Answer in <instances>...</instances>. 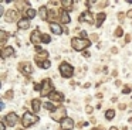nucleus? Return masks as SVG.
<instances>
[{
  "instance_id": "6",
  "label": "nucleus",
  "mask_w": 132,
  "mask_h": 130,
  "mask_svg": "<svg viewBox=\"0 0 132 130\" xmlns=\"http://www.w3.org/2000/svg\"><path fill=\"white\" fill-rule=\"evenodd\" d=\"M80 20L81 23H94V16H92V13L89 10H87V11H84V13H81V16H80Z\"/></svg>"
},
{
  "instance_id": "16",
  "label": "nucleus",
  "mask_w": 132,
  "mask_h": 130,
  "mask_svg": "<svg viewBox=\"0 0 132 130\" xmlns=\"http://www.w3.org/2000/svg\"><path fill=\"white\" fill-rule=\"evenodd\" d=\"M17 27L20 28V30H27V28L30 27V21H29V18L20 20V21L17 23Z\"/></svg>"
},
{
  "instance_id": "18",
  "label": "nucleus",
  "mask_w": 132,
  "mask_h": 130,
  "mask_svg": "<svg viewBox=\"0 0 132 130\" xmlns=\"http://www.w3.org/2000/svg\"><path fill=\"white\" fill-rule=\"evenodd\" d=\"M106 18V14L105 13H98L97 14V23H95V25L97 27H101V24L104 23V20Z\"/></svg>"
},
{
  "instance_id": "31",
  "label": "nucleus",
  "mask_w": 132,
  "mask_h": 130,
  "mask_svg": "<svg viewBox=\"0 0 132 130\" xmlns=\"http://www.w3.org/2000/svg\"><path fill=\"white\" fill-rule=\"evenodd\" d=\"M129 92H131V88H129V86H125V88L122 89V93H123V95H125V93H129Z\"/></svg>"
},
{
  "instance_id": "40",
  "label": "nucleus",
  "mask_w": 132,
  "mask_h": 130,
  "mask_svg": "<svg viewBox=\"0 0 132 130\" xmlns=\"http://www.w3.org/2000/svg\"><path fill=\"white\" fill-rule=\"evenodd\" d=\"M111 52L117 54V52H118V48H115V47H114V48H112V50H111Z\"/></svg>"
},
{
  "instance_id": "8",
  "label": "nucleus",
  "mask_w": 132,
  "mask_h": 130,
  "mask_svg": "<svg viewBox=\"0 0 132 130\" xmlns=\"http://www.w3.org/2000/svg\"><path fill=\"white\" fill-rule=\"evenodd\" d=\"M47 57H48V52H47V51H43V50H41V51H38V54L36 55L34 59H36V62L40 65V64H43V62L47 61Z\"/></svg>"
},
{
  "instance_id": "1",
  "label": "nucleus",
  "mask_w": 132,
  "mask_h": 130,
  "mask_svg": "<svg viewBox=\"0 0 132 130\" xmlns=\"http://www.w3.org/2000/svg\"><path fill=\"white\" fill-rule=\"evenodd\" d=\"M89 44H91V41L87 40V38H72L71 40V45H72V48H74L75 51L85 50L87 47H89Z\"/></svg>"
},
{
  "instance_id": "22",
  "label": "nucleus",
  "mask_w": 132,
  "mask_h": 130,
  "mask_svg": "<svg viewBox=\"0 0 132 130\" xmlns=\"http://www.w3.org/2000/svg\"><path fill=\"white\" fill-rule=\"evenodd\" d=\"M7 35H9V34H7L4 30H2V31H0V42H2V45H3L4 42H6V40H7Z\"/></svg>"
},
{
  "instance_id": "7",
  "label": "nucleus",
  "mask_w": 132,
  "mask_h": 130,
  "mask_svg": "<svg viewBox=\"0 0 132 130\" xmlns=\"http://www.w3.org/2000/svg\"><path fill=\"white\" fill-rule=\"evenodd\" d=\"M65 109H64V107H60V110H58L57 113L55 112H53L51 113V117L54 119V120H58V122H63L64 119H65Z\"/></svg>"
},
{
  "instance_id": "45",
  "label": "nucleus",
  "mask_w": 132,
  "mask_h": 130,
  "mask_svg": "<svg viewBox=\"0 0 132 130\" xmlns=\"http://www.w3.org/2000/svg\"><path fill=\"white\" fill-rule=\"evenodd\" d=\"M123 130H126V127H125V129H123Z\"/></svg>"
},
{
  "instance_id": "44",
  "label": "nucleus",
  "mask_w": 132,
  "mask_h": 130,
  "mask_svg": "<svg viewBox=\"0 0 132 130\" xmlns=\"http://www.w3.org/2000/svg\"><path fill=\"white\" fill-rule=\"evenodd\" d=\"M109 130H118V129H117V127H111Z\"/></svg>"
},
{
  "instance_id": "36",
  "label": "nucleus",
  "mask_w": 132,
  "mask_h": 130,
  "mask_svg": "<svg viewBox=\"0 0 132 130\" xmlns=\"http://www.w3.org/2000/svg\"><path fill=\"white\" fill-rule=\"evenodd\" d=\"M82 55L85 57V58H89V57H91V54H89V52H87V51H85V52H82Z\"/></svg>"
},
{
  "instance_id": "2",
  "label": "nucleus",
  "mask_w": 132,
  "mask_h": 130,
  "mask_svg": "<svg viewBox=\"0 0 132 130\" xmlns=\"http://www.w3.org/2000/svg\"><path fill=\"white\" fill-rule=\"evenodd\" d=\"M37 120H38L37 116L31 115L30 112H26L23 115V119H21V124H23V127H30L31 124H34Z\"/></svg>"
},
{
  "instance_id": "17",
  "label": "nucleus",
  "mask_w": 132,
  "mask_h": 130,
  "mask_svg": "<svg viewBox=\"0 0 132 130\" xmlns=\"http://www.w3.org/2000/svg\"><path fill=\"white\" fill-rule=\"evenodd\" d=\"M60 17H61V23H64V24H68V23L71 21V18H70V14L67 13L65 10H63V11H61Z\"/></svg>"
},
{
  "instance_id": "41",
  "label": "nucleus",
  "mask_w": 132,
  "mask_h": 130,
  "mask_svg": "<svg viewBox=\"0 0 132 130\" xmlns=\"http://www.w3.org/2000/svg\"><path fill=\"white\" fill-rule=\"evenodd\" d=\"M91 38H92V40H97V38H98V35H97V34H92Z\"/></svg>"
},
{
  "instance_id": "15",
  "label": "nucleus",
  "mask_w": 132,
  "mask_h": 130,
  "mask_svg": "<svg viewBox=\"0 0 132 130\" xmlns=\"http://www.w3.org/2000/svg\"><path fill=\"white\" fill-rule=\"evenodd\" d=\"M13 54H14V50H13L12 47H4L3 50H2V58H7V57H12Z\"/></svg>"
},
{
  "instance_id": "9",
  "label": "nucleus",
  "mask_w": 132,
  "mask_h": 130,
  "mask_svg": "<svg viewBox=\"0 0 132 130\" xmlns=\"http://www.w3.org/2000/svg\"><path fill=\"white\" fill-rule=\"evenodd\" d=\"M61 127H63V130H71L72 127H74V120L70 119V117H65L61 122Z\"/></svg>"
},
{
  "instance_id": "23",
  "label": "nucleus",
  "mask_w": 132,
  "mask_h": 130,
  "mask_svg": "<svg viewBox=\"0 0 132 130\" xmlns=\"http://www.w3.org/2000/svg\"><path fill=\"white\" fill-rule=\"evenodd\" d=\"M44 107H46V109L47 110H50V112H54V110H55V106H54V105H53L51 103V102H46V103H44Z\"/></svg>"
},
{
  "instance_id": "10",
  "label": "nucleus",
  "mask_w": 132,
  "mask_h": 130,
  "mask_svg": "<svg viewBox=\"0 0 132 130\" xmlns=\"http://www.w3.org/2000/svg\"><path fill=\"white\" fill-rule=\"evenodd\" d=\"M19 69L23 71L27 75H30V73L33 72V68H31V64H30V62H21V64L19 65Z\"/></svg>"
},
{
  "instance_id": "27",
  "label": "nucleus",
  "mask_w": 132,
  "mask_h": 130,
  "mask_svg": "<svg viewBox=\"0 0 132 130\" xmlns=\"http://www.w3.org/2000/svg\"><path fill=\"white\" fill-rule=\"evenodd\" d=\"M55 18V10H48V20H54Z\"/></svg>"
},
{
  "instance_id": "35",
  "label": "nucleus",
  "mask_w": 132,
  "mask_h": 130,
  "mask_svg": "<svg viewBox=\"0 0 132 130\" xmlns=\"http://www.w3.org/2000/svg\"><path fill=\"white\" fill-rule=\"evenodd\" d=\"M92 110H94V109H92L91 106H87V107H85V112H87V113H92Z\"/></svg>"
},
{
  "instance_id": "37",
  "label": "nucleus",
  "mask_w": 132,
  "mask_h": 130,
  "mask_svg": "<svg viewBox=\"0 0 132 130\" xmlns=\"http://www.w3.org/2000/svg\"><path fill=\"white\" fill-rule=\"evenodd\" d=\"M80 35L82 37V38H85V37H87V33H85V31H81V33H80Z\"/></svg>"
},
{
  "instance_id": "46",
  "label": "nucleus",
  "mask_w": 132,
  "mask_h": 130,
  "mask_svg": "<svg viewBox=\"0 0 132 130\" xmlns=\"http://www.w3.org/2000/svg\"><path fill=\"white\" fill-rule=\"evenodd\" d=\"M19 130H21V129H19Z\"/></svg>"
},
{
  "instance_id": "14",
  "label": "nucleus",
  "mask_w": 132,
  "mask_h": 130,
  "mask_svg": "<svg viewBox=\"0 0 132 130\" xmlns=\"http://www.w3.org/2000/svg\"><path fill=\"white\" fill-rule=\"evenodd\" d=\"M50 28H51V31L54 34H57V35H61V34L64 33L63 28H61V25L57 24V23H50Z\"/></svg>"
},
{
  "instance_id": "24",
  "label": "nucleus",
  "mask_w": 132,
  "mask_h": 130,
  "mask_svg": "<svg viewBox=\"0 0 132 130\" xmlns=\"http://www.w3.org/2000/svg\"><path fill=\"white\" fill-rule=\"evenodd\" d=\"M114 116H115V112H114L112 109H109V110H106V112H105V117L108 119V120L114 119Z\"/></svg>"
},
{
  "instance_id": "26",
  "label": "nucleus",
  "mask_w": 132,
  "mask_h": 130,
  "mask_svg": "<svg viewBox=\"0 0 132 130\" xmlns=\"http://www.w3.org/2000/svg\"><path fill=\"white\" fill-rule=\"evenodd\" d=\"M122 34H123L122 27H118L117 30H115V37H122Z\"/></svg>"
},
{
  "instance_id": "4",
  "label": "nucleus",
  "mask_w": 132,
  "mask_h": 130,
  "mask_svg": "<svg viewBox=\"0 0 132 130\" xmlns=\"http://www.w3.org/2000/svg\"><path fill=\"white\" fill-rule=\"evenodd\" d=\"M53 92V82H51V79H44L43 82H41V95H47L48 96L50 93Z\"/></svg>"
},
{
  "instance_id": "12",
  "label": "nucleus",
  "mask_w": 132,
  "mask_h": 130,
  "mask_svg": "<svg viewBox=\"0 0 132 130\" xmlns=\"http://www.w3.org/2000/svg\"><path fill=\"white\" fill-rule=\"evenodd\" d=\"M31 42L33 44H38V42H43V35L40 34L38 30H34L31 33Z\"/></svg>"
},
{
  "instance_id": "13",
  "label": "nucleus",
  "mask_w": 132,
  "mask_h": 130,
  "mask_svg": "<svg viewBox=\"0 0 132 130\" xmlns=\"http://www.w3.org/2000/svg\"><path fill=\"white\" fill-rule=\"evenodd\" d=\"M16 18H17V11L16 10H7L6 11V21L7 23L16 21Z\"/></svg>"
},
{
  "instance_id": "28",
  "label": "nucleus",
  "mask_w": 132,
  "mask_h": 130,
  "mask_svg": "<svg viewBox=\"0 0 132 130\" xmlns=\"http://www.w3.org/2000/svg\"><path fill=\"white\" fill-rule=\"evenodd\" d=\"M50 41H51L50 35H47V34H43V42H44V44H48Z\"/></svg>"
},
{
  "instance_id": "34",
  "label": "nucleus",
  "mask_w": 132,
  "mask_h": 130,
  "mask_svg": "<svg viewBox=\"0 0 132 130\" xmlns=\"http://www.w3.org/2000/svg\"><path fill=\"white\" fill-rule=\"evenodd\" d=\"M123 17H125V14H123V13H119V14H118V18H119V21H123Z\"/></svg>"
},
{
  "instance_id": "21",
  "label": "nucleus",
  "mask_w": 132,
  "mask_h": 130,
  "mask_svg": "<svg viewBox=\"0 0 132 130\" xmlns=\"http://www.w3.org/2000/svg\"><path fill=\"white\" fill-rule=\"evenodd\" d=\"M31 107H33V110L37 113L38 110H40V100H38V99H34V100L31 102Z\"/></svg>"
},
{
  "instance_id": "32",
  "label": "nucleus",
  "mask_w": 132,
  "mask_h": 130,
  "mask_svg": "<svg viewBox=\"0 0 132 130\" xmlns=\"http://www.w3.org/2000/svg\"><path fill=\"white\" fill-rule=\"evenodd\" d=\"M0 130H6V123L3 120L0 122Z\"/></svg>"
},
{
  "instance_id": "42",
  "label": "nucleus",
  "mask_w": 132,
  "mask_h": 130,
  "mask_svg": "<svg viewBox=\"0 0 132 130\" xmlns=\"http://www.w3.org/2000/svg\"><path fill=\"white\" fill-rule=\"evenodd\" d=\"M3 109H4V103L2 102V103H0V110H3Z\"/></svg>"
},
{
  "instance_id": "38",
  "label": "nucleus",
  "mask_w": 132,
  "mask_h": 130,
  "mask_svg": "<svg viewBox=\"0 0 132 130\" xmlns=\"http://www.w3.org/2000/svg\"><path fill=\"white\" fill-rule=\"evenodd\" d=\"M126 17H129V18H132V10H129L128 13H126Z\"/></svg>"
},
{
  "instance_id": "25",
  "label": "nucleus",
  "mask_w": 132,
  "mask_h": 130,
  "mask_svg": "<svg viewBox=\"0 0 132 130\" xmlns=\"http://www.w3.org/2000/svg\"><path fill=\"white\" fill-rule=\"evenodd\" d=\"M26 14H27V17H29V18H34V17H36V10L29 8V10L26 11Z\"/></svg>"
},
{
  "instance_id": "29",
  "label": "nucleus",
  "mask_w": 132,
  "mask_h": 130,
  "mask_svg": "<svg viewBox=\"0 0 132 130\" xmlns=\"http://www.w3.org/2000/svg\"><path fill=\"white\" fill-rule=\"evenodd\" d=\"M50 65H51V64H50V61H46V62H43V64H40V67L47 69V68H50Z\"/></svg>"
},
{
  "instance_id": "3",
  "label": "nucleus",
  "mask_w": 132,
  "mask_h": 130,
  "mask_svg": "<svg viewBox=\"0 0 132 130\" xmlns=\"http://www.w3.org/2000/svg\"><path fill=\"white\" fill-rule=\"evenodd\" d=\"M60 73L64 78H71L74 73V68L68 64V62H61L60 64Z\"/></svg>"
},
{
  "instance_id": "11",
  "label": "nucleus",
  "mask_w": 132,
  "mask_h": 130,
  "mask_svg": "<svg viewBox=\"0 0 132 130\" xmlns=\"http://www.w3.org/2000/svg\"><path fill=\"white\" fill-rule=\"evenodd\" d=\"M48 98L51 99L53 102H58V103L64 100V96H63V93H60V92H55V90H53V92L50 93V95H48Z\"/></svg>"
},
{
  "instance_id": "39",
  "label": "nucleus",
  "mask_w": 132,
  "mask_h": 130,
  "mask_svg": "<svg viewBox=\"0 0 132 130\" xmlns=\"http://www.w3.org/2000/svg\"><path fill=\"white\" fill-rule=\"evenodd\" d=\"M129 40H131V35H129V34H128V35L125 37V42H129Z\"/></svg>"
},
{
  "instance_id": "19",
  "label": "nucleus",
  "mask_w": 132,
  "mask_h": 130,
  "mask_svg": "<svg viewBox=\"0 0 132 130\" xmlns=\"http://www.w3.org/2000/svg\"><path fill=\"white\" fill-rule=\"evenodd\" d=\"M40 18L41 20H48V10L46 8V6L40 7Z\"/></svg>"
},
{
  "instance_id": "43",
  "label": "nucleus",
  "mask_w": 132,
  "mask_h": 130,
  "mask_svg": "<svg viewBox=\"0 0 132 130\" xmlns=\"http://www.w3.org/2000/svg\"><path fill=\"white\" fill-rule=\"evenodd\" d=\"M92 130H102L101 127H95V129H92Z\"/></svg>"
},
{
  "instance_id": "30",
  "label": "nucleus",
  "mask_w": 132,
  "mask_h": 130,
  "mask_svg": "<svg viewBox=\"0 0 132 130\" xmlns=\"http://www.w3.org/2000/svg\"><path fill=\"white\" fill-rule=\"evenodd\" d=\"M13 95H14V93H13V90H7V92H6V98L7 99H12Z\"/></svg>"
},
{
  "instance_id": "5",
  "label": "nucleus",
  "mask_w": 132,
  "mask_h": 130,
  "mask_svg": "<svg viewBox=\"0 0 132 130\" xmlns=\"http://www.w3.org/2000/svg\"><path fill=\"white\" fill-rule=\"evenodd\" d=\"M17 120H19V117H17V115H16L14 112L9 113V115L3 119V122L7 124V126H14V124L17 123Z\"/></svg>"
},
{
  "instance_id": "33",
  "label": "nucleus",
  "mask_w": 132,
  "mask_h": 130,
  "mask_svg": "<svg viewBox=\"0 0 132 130\" xmlns=\"http://www.w3.org/2000/svg\"><path fill=\"white\" fill-rule=\"evenodd\" d=\"M34 90H40L41 92V85L40 83H34Z\"/></svg>"
},
{
  "instance_id": "20",
  "label": "nucleus",
  "mask_w": 132,
  "mask_h": 130,
  "mask_svg": "<svg viewBox=\"0 0 132 130\" xmlns=\"http://www.w3.org/2000/svg\"><path fill=\"white\" fill-rule=\"evenodd\" d=\"M72 0H63V2H61V4L64 6V10H72Z\"/></svg>"
}]
</instances>
